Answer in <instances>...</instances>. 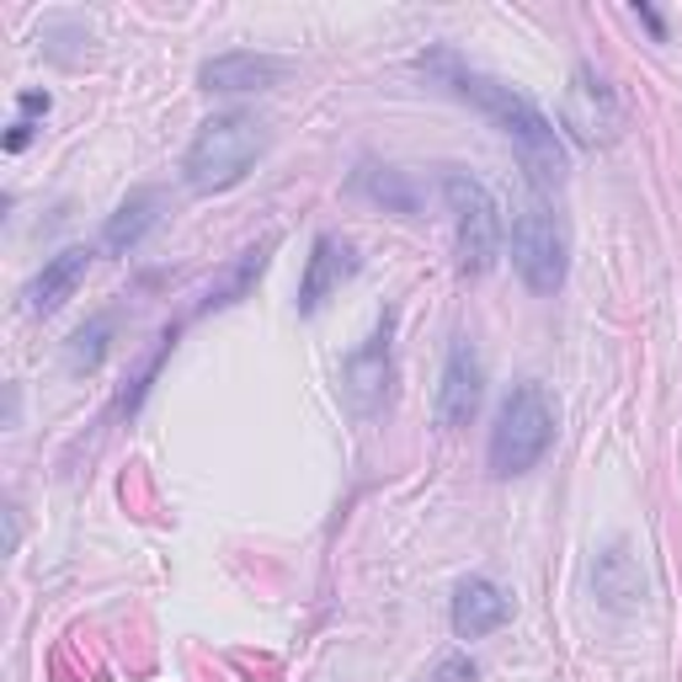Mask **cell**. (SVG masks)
I'll list each match as a JSON object with an SVG mask.
<instances>
[{"instance_id": "6da1fadb", "label": "cell", "mask_w": 682, "mask_h": 682, "mask_svg": "<svg viewBox=\"0 0 682 682\" xmlns=\"http://www.w3.org/2000/svg\"><path fill=\"white\" fill-rule=\"evenodd\" d=\"M422 70L438 75L453 97L475 101V107L486 112L490 123L512 139V149L523 155V166H528V176H534L538 187H560V182H565V171H571V166H565V145H560V134L549 129V118H544L523 92H512V86L490 81L480 70H470L464 59H453L448 49H433L422 59Z\"/></svg>"}, {"instance_id": "7a4b0ae2", "label": "cell", "mask_w": 682, "mask_h": 682, "mask_svg": "<svg viewBox=\"0 0 682 682\" xmlns=\"http://www.w3.org/2000/svg\"><path fill=\"white\" fill-rule=\"evenodd\" d=\"M261 149H267V129L251 112H214L182 160L187 187L193 193H230L235 182H245V171L256 166Z\"/></svg>"}, {"instance_id": "3957f363", "label": "cell", "mask_w": 682, "mask_h": 682, "mask_svg": "<svg viewBox=\"0 0 682 682\" xmlns=\"http://www.w3.org/2000/svg\"><path fill=\"white\" fill-rule=\"evenodd\" d=\"M549 442H555V405H549V394H544V385H517L501 400L496 427H490V475L496 480L528 475L549 453Z\"/></svg>"}, {"instance_id": "277c9868", "label": "cell", "mask_w": 682, "mask_h": 682, "mask_svg": "<svg viewBox=\"0 0 682 682\" xmlns=\"http://www.w3.org/2000/svg\"><path fill=\"white\" fill-rule=\"evenodd\" d=\"M512 267L534 293H560L565 283V224L538 187L512 214Z\"/></svg>"}, {"instance_id": "5b68a950", "label": "cell", "mask_w": 682, "mask_h": 682, "mask_svg": "<svg viewBox=\"0 0 682 682\" xmlns=\"http://www.w3.org/2000/svg\"><path fill=\"white\" fill-rule=\"evenodd\" d=\"M442 197L453 208V235H459V267L470 278H480L496 267V251H501V214H496V197L480 176L448 166L442 171Z\"/></svg>"}, {"instance_id": "8992f818", "label": "cell", "mask_w": 682, "mask_h": 682, "mask_svg": "<svg viewBox=\"0 0 682 682\" xmlns=\"http://www.w3.org/2000/svg\"><path fill=\"white\" fill-rule=\"evenodd\" d=\"M560 118H565V129H571L586 149L613 145L619 129H624V112H619L613 86H608L592 64H576V70H571V86H565V101H560Z\"/></svg>"}, {"instance_id": "52a82bcc", "label": "cell", "mask_w": 682, "mask_h": 682, "mask_svg": "<svg viewBox=\"0 0 682 682\" xmlns=\"http://www.w3.org/2000/svg\"><path fill=\"white\" fill-rule=\"evenodd\" d=\"M480 394H486L480 352L470 346V337H453L448 363H442V385H438V422L448 433H453V427H470L475 411H480Z\"/></svg>"}, {"instance_id": "ba28073f", "label": "cell", "mask_w": 682, "mask_h": 682, "mask_svg": "<svg viewBox=\"0 0 682 682\" xmlns=\"http://www.w3.org/2000/svg\"><path fill=\"white\" fill-rule=\"evenodd\" d=\"M341 385H346V400H352L357 416H374V411L385 405V394H390V315L379 320L374 337L346 357Z\"/></svg>"}, {"instance_id": "9c48e42d", "label": "cell", "mask_w": 682, "mask_h": 682, "mask_svg": "<svg viewBox=\"0 0 682 682\" xmlns=\"http://www.w3.org/2000/svg\"><path fill=\"white\" fill-rule=\"evenodd\" d=\"M289 75V64L283 59H272V53H214V59H203V70H197V86L203 92H272L278 81Z\"/></svg>"}, {"instance_id": "30bf717a", "label": "cell", "mask_w": 682, "mask_h": 682, "mask_svg": "<svg viewBox=\"0 0 682 682\" xmlns=\"http://www.w3.org/2000/svg\"><path fill=\"white\" fill-rule=\"evenodd\" d=\"M507 619H512V597L496 582H486V576L459 582V592H453V634H459V640H486V634L501 630Z\"/></svg>"}, {"instance_id": "8fae6325", "label": "cell", "mask_w": 682, "mask_h": 682, "mask_svg": "<svg viewBox=\"0 0 682 682\" xmlns=\"http://www.w3.org/2000/svg\"><path fill=\"white\" fill-rule=\"evenodd\" d=\"M352 272H357L352 245L337 241V235H320V241L309 245V267H304V283H299V309H304V315L320 309V304H326Z\"/></svg>"}, {"instance_id": "7c38bea8", "label": "cell", "mask_w": 682, "mask_h": 682, "mask_svg": "<svg viewBox=\"0 0 682 682\" xmlns=\"http://www.w3.org/2000/svg\"><path fill=\"white\" fill-rule=\"evenodd\" d=\"M86 267H92V251H86V245H70V251L49 256V261H44V272L27 283V293H22V299H27V309H33V315H53L70 293L86 283Z\"/></svg>"}, {"instance_id": "4fadbf2b", "label": "cell", "mask_w": 682, "mask_h": 682, "mask_svg": "<svg viewBox=\"0 0 682 682\" xmlns=\"http://www.w3.org/2000/svg\"><path fill=\"white\" fill-rule=\"evenodd\" d=\"M160 208H166V193H160V187H139V193H129L123 203H118V214L107 219V230H101V251H112V256L134 251V245L160 224Z\"/></svg>"}, {"instance_id": "5bb4252c", "label": "cell", "mask_w": 682, "mask_h": 682, "mask_svg": "<svg viewBox=\"0 0 682 682\" xmlns=\"http://www.w3.org/2000/svg\"><path fill=\"white\" fill-rule=\"evenodd\" d=\"M171 341H176V331H160V337H155V346H149V357H145V363H139V374L129 379V390H123V400H118L123 411H139V400H145L149 379L160 374V363H166V352H171Z\"/></svg>"}, {"instance_id": "9a60e30c", "label": "cell", "mask_w": 682, "mask_h": 682, "mask_svg": "<svg viewBox=\"0 0 682 682\" xmlns=\"http://www.w3.org/2000/svg\"><path fill=\"white\" fill-rule=\"evenodd\" d=\"M107 315L101 320H92V326H81L75 331V346H70V368H97L101 363V341H107Z\"/></svg>"}, {"instance_id": "2e32d148", "label": "cell", "mask_w": 682, "mask_h": 682, "mask_svg": "<svg viewBox=\"0 0 682 682\" xmlns=\"http://www.w3.org/2000/svg\"><path fill=\"white\" fill-rule=\"evenodd\" d=\"M357 187H368V193L379 197V203L390 197V203H394V208H400V214H411V193L400 187V176H374V166H368V171L357 176Z\"/></svg>"}, {"instance_id": "e0dca14e", "label": "cell", "mask_w": 682, "mask_h": 682, "mask_svg": "<svg viewBox=\"0 0 682 682\" xmlns=\"http://www.w3.org/2000/svg\"><path fill=\"white\" fill-rule=\"evenodd\" d=\"M433 682H475V661L470 656H448V661H438Z\"/></svg>"}, {"instance_id": "ac0fdd59", "label": "cell", "mask_w": 682, "mask_h": 682, "mask_svg": "<svg viewBox=\"0 0 682 682\" xmlns=\"http://www.w3.org/2000/svg\"><path fill=\"white\" fill-rule=\"evenodd\" d=\"M634 16H640V22H645V27H650V38H656V44H661V38H667V16H661V11H656V5H645V0H640V5H634Z\"/></svg>"}, {"instance_id": "d6986e66", "label": "cell", "mask_w": 682, "mask_h": 682, "mask_svg": "<svg viewBox=\"0 0 682 682\" xmlns=\"http://www.w3.org/2000/svg\"><path fill=\"white\" fill-rule=\"evenodd\" d=\"M27 145H33V123H27V118H16V123H11V134H5V149L16 155V149H27Z\"/></svg>"}, {"instance_id": "ffe728a7", "label": "cell", "mask_w": 682, "mask_h": 682, "mask_svg": "<svg viewBox=\"0 0 682 682\" xmlns=\"http://www.w3.org/2000/svg\"><path fill=\"white\" fill-rule=\"evenodd\" d=\"M16 107H22V118H38V112H49V92H22Z\"/></svg>"}]
</instances>
